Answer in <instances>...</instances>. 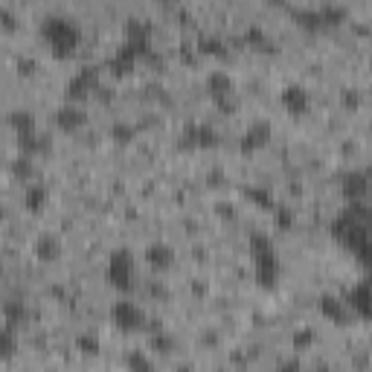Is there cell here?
I'll return each mask as SVG.
<instances>
[{"label": "cell", "instance_id": "obj_1", "mask_svg": "<svg viewBox=\"0 0 372 372\" xmlns=\"http://www.w3.org/2000/svg\"><path fill=\"white\" fill-rule=\"evenodd\" d=\"M332 233L361 265L372 268V215L366 204H349L346 213L332 224Z\"/></svg>", "mask_w": 372, "mask_h": 372}, {"label": "cell", "instance_id": "obj_2", "mask_svg": "<svg viewBox=\"0 0 372 372\" xmlns=\"http://www.w3.org/2000/svg\"><path fill=\"white\" fill-rule=\"evenodd\" d=\"M41 35H44L50 52L56 59H70L81 44V30L73 18L67 15H50L41 23Z\"/></svg>", "mask_w": 372, "mask_h": 372}, {"label": "cell", "instance_id": "obj_3", "mask_svg": "<svg viewBox=\"0 0 372 372\" xmlns=\"http://www.w3.org/2000/svg\"><path fill=\"white\" fill-rule=\"evenodd\" d=\"M251 256H253V268H256V280L262 288H273L280 277V259H277V247L268 236H253L251 239Z\"/></svg>", "mask_w": 372, "mask_h": 372}, {"label": "cell", "instance_id": "obj_4", "mask_svg": "<svg viewBox=\"0 0 372 372\" xmlns=\"http://www.w3.org/2000/svg\"><path fill=\"white\" fill-rule=\"evenodd\" d=\"M108 280L117 291H131L134 288V256L128 251H114L108 259Z\"/></svg>", "mask_w": 372, "mask_h": 372}, {"label": "cell", "instance_id": "obj_5", "mask_svg": "<svg viewBox=\"0 0 372 372\" xmlns=\"http://www.w3.org/2000/svg\"><path fill=\"white\" fill-rule=\"evenodd\" d=\"M346 306L349 311L358 317V320H364V323H372V273L366 280L361 282H355L349 291H346Z\"/></svg>", "mask_w": 372, "mask_h": 372}, {"label": "cell", "instance_id": "obj_6", "mask_svg": "<svg viewBox=\"0 0 372 372\" xmlns=\"http://www.w3.org/2000/svg\"><path fill=\"white\" fill-rule=\"evenodd\" d=\"M111 323L119 332H140L146 326V311L140 306H134L131 300H119L111 306Z\"/></svg>", "mask_w": 372, "mask_h": 372}, {"label": "cell", "instance_id": "obj_7", "mask_svg": "<svg viewBox=\"0 0 372 372\" xmlns=\"http://www.w3.org/2000/svg\"><path fill=\"white\" fill-rule=\"evenodd\" d=\"M99 88V70L96 67H81V70L67 81V88H64V93H67V102H81V99H88V96Z\"/></svg>", "mask_w": 372, "mask_h": 372}, {"label": "cell", "instance_id": "obj_8", "mask_svg": "<svg viewBox=\"0 0 372 372\" xmlns=\"http://www.w3.org/2000/svg\"><path fill=\"white\" fill-rule=\"evenodd\" d=\"M369 189H372L369 172H346L340 181V192L349 204H364L369 198Z\"/></svg>", "mask_w": 372, "mask_h": 372}, {"label": "cell", "instance_id": "obj_9", "mask_svg": "<svg viewBox=\"0 0 372 372\" xmlns=\"http://www.w3.org/2000/svg\"><path fill=\"white\" fill-rule=\"evenodd\" d=\"M280 105H282L285 114L302 117V114L309 111V90L302 88V85H288V88L280 90Z\"/></svg>", "mask_w": 372, "mask_h": 372}, {"label": "cell", "instance_id": "obj_10", "mask_svg": "<svg viewBox=\"0 0 372 372\" xmlns=\"http://www.w3.org/2000/svg\"><path fill=\"white\" fill-rule=\"evenodd\" d=\"M233 90H236V85H233V79H230L224 70H213L210 76H206V93H210L222 108L230 105Z\"/></svg>", "mask_w": 372, "mask_h": 372}, {"label": "cell", "instance_id": "obj_11", "mask_svg": "<svg viewBox=\"0 0 372 372\" xmlns=\"http://www.w3.org/2000/svg\"><path fill=\"white\" fill-rule=\"evenodd\" d=\"M320 314L326 317L329 323H335V326H343V323H349V306H346V300H340L335 294H323L320 297Z\"/></svg>", "mask_w": 372, "mask_h": 372}, {"label": "cell", "instance_id": "obj_12", "mask_svg": "<svg viewBox=\"0 0 372 372\" xmlns=\"http://www.w3.org/2000/svg\"><path fill=\"white\" fill-rule=\"evenodd\" d=\"M271 134H273L271 122L268 119H256L253 126L247 128V134L242 137V151H244V155H253L256 148H262V146L271 140Z\"/></svg>", "mask_w": 372, "mask_h": 372}, {"label": "cell", "instance_id": "obj_13", "mask_svg": "<svg viewBox=\"0 0 372 372\" xmlns=\"http://www.w3.org/2000/svg\"><path fill=\"white\" fill-rule=\"evenodd\" d=\"M56 126L64 131V134H76L79 128H85L88 126V117L81 108H76L73 102H67L64 108H59L56 111Z\"/></svg>", "mask_w": 372, "mask_h": 372}, {"label": "cell", "instance_id": "obj_14", "mask_svg": "<svg viewBox=\"0 0 372 372\" xmlns=\"http://www.w3.org/2000/svg\"><path fill=\"white\" fill-rule=\"evenodd\" d=\"M143 259L148 262V268H155V271H166V268H172V262H175V251H172L169 244L155 242V244H148V247H146Z\"/></svg>", "mask_w": 372, "mask_h": 372}, {"label": "cell", "instance_id": "obj_15", "mask_svg": "<svg viewBox=\"0 0 372 372\" xmlns=\"http://www.w3.org/2000/svg\"><path fill=\"white\" fill-rule=\"evenodd\" d=\"M47 201H50L47 186H41V184H26V186H23L21 204H23L26 213H41V210L47 206Z\"/></svg>", "mask_w": 372, "mask_h": 372}, {"label": "cell", "instance_id": "obj_16", "mask_svg": "<svg viewBox=\"0 0 372 372\" xmlns=\"http://www.w3.org/2000/svg\"><path fill=\"white\" fill-rule=\"evenodd\" d=\"M184 140L192 148H210V146H215V131L210 126H189V131L184 134Z\"/></svg>", "mask_w": 372, "mask_h": 372}, {"label": "cell", "instance_id": "obj_17", "mask_svg": "<svg viewBox=\"0 0 372 372\" xmlns=\"http://www.w3.org/2000/svg\"><path fill=\"white\" fill-rule=\"evenodd\" d=\"M35 256L41 259V262H56L59 256H61V244H59V239L56 236H41L38 242H35Z\"/></svg>", "mask_w": 372, "mask_h": 372}, {"label": "cell", "instance_id": "obj_18", "mask_svg": "<svg viewBox=\"0 0 372 372\" xmlns=\"http://www.w3.org/2000/svg\"><path fill=\"white\" fill-rule=\"evenodd\" d=\"M198 52H201V56L224 59V56H227V47H224L222 38H215V35H201V38H198Z\"/></svg>", "mask_w": 372, "mask_h": 372}, {"label": "cell", "instance_id": "obj_19", "mask_svg": "<svg viewBox=\"0 0 372 372\" xmlns=\"http://www.w3.org/2000/svg\"><path fill=\"white\" fill-rule=\"evenodd\" d=\"M9 126L18 131V137L21 134H32L35 131V117L30 111H12L9 114Z\"/></svg>", "mask_w": 372, "mask_h": 372}, {"label": "cell", "instance_id": "obj_20", "mask_svg": "<svg viewBox=\"0 0 372 372\" xmlns=\"http://www.w3.org/2000/svg\"><path fill=\"white\" fill-rule=\"evenodd\" d=\"M244 195H247V201H251V204H256L259 210H273V206H277V204H273V195L265 186H247Z\"/></svg>", "mask_w": 372, "mask_h": 372}, {"label": "cell", "instance_id": "obj_21", "mask_svg": "<svg viewBox=\"0 0 372 372\" xmlns=\"http://www.w3.org/2000/svg\"><path fill=\"white\" fill-rule=\"evenodd\" d=\"M3 317H6V326H23V320H26L23 302H18V300L3 302Z\"/></svg>", "mask_w": 372, "mask_h": 372}, {"label": "cell", "instance_id": "obj_22", "mask_svg": "<svg viewBox=\"0 0 372 372\" xmlns=\"http://www.w3.org/2000/svg\"><path fill=\"white\" fill-rule=\"evenodd\" d=\"M271 213H273V224H277L280 233H285V230L294 227V213L288 210V206H273Z\"/></svg>", "mask_w": 372, "mask_h": 372}, {"label": "cell", "instance_id": "obj_23", "mask_svg": "<svg viewBox=\"0 0 372 372\" xmlns=\"http://www.w3.org/2000/svg\"><path fill=\"white\" fill-rule=\"evenodd\" d=\"M0 355H3V361H9V358L15 355V326L3 329V337H0Z\"/></svg>", "mask_w": 372, "mask_h": 372}, {"label": "cell", "instance_id": "obj_24", "mask_svg": "<svg viewBox=\"0 0 372 372\" xmlns=\"http://www.w3.org/2000/svg\"><path fill=\"white\" fill-rule=\"evenodd\" d=\"M134 134H137V131H134V126H128V122H117V126L111 128V137H114L117 143H122V146L131 143Z\"/></svg>", "mask_w": 372, "mask_h": 372}, {"label": "cell", "instance_id": "obj_25", "mask_svg": "<svg viewBox=\"0 0 372 372\" xmlns=\"http://www.w3.org/2000/svg\"><path fill=\"white\" fill-rule=\"evenodd\" d=\"M76 349L85 352V355H96V352H99V337H93V335H79V337H76Z\"/></svg>", "mask_w": 372, "mask_h": 372}, {"label": "cell", "instance_id": "obj_26", "mask_svg": "<svg viewBox=\"0 0 372 372\" xmlns=\"http://www.w3.org/2000/svg\"><path fill=\"white\" fill-rule=\"evenodd\" d=\"M126 366H131V369H151L155 364H151L143 352H131V355L126 358Z\"/></svg>", "mask_w": 372, "mask_h": 372}, {"label": "cell", "instance_id": "obj_27", "mask_svg": "<svg viewBox=\"0 0 372 372\" xmlns=\"http://www.w3.org/2000/svg\"><path fill=\"white\" fill-rule=\"evenodd\" d=\"M311 340H314V332H297V335H294V346H297V349H306Z\"/></svg>", "mask_w": 372, "mask_h": 372}, {"label": "cell", "instance_id": "obj_28", "mask_svg": "<svg viewBox=\"0 0 372 372\" xmlns=\"http://www.w3.org/2000/svg\"><path fill=\"white\" fill-rule=\"evenodd\" d=\"M3 26H6V32L15 30V18H12V12H9V9H3Z\"/></svg>", "mask_w": 372, "mask_h": 372}, {"label": "cell", "instance_id": "obj_29", "mask_svg": "<svg viewBox=\"0 0 372 372\" xmlns=\"http://www.w3.org/2000/svg\"><path fill=\"white\" fill-rule=\"evenodd\" d=\"M26 163H30V160H18V166H15V175H18V177L30 175V166H26Z\"/></svg>", "mask_w": 372, "mask_h": 372}, {"label": "cell", "instance_id": "obj_30", "mask_svg": "<svg viewBox=\"0 0 372 372\" xmlns=\"http://www.w3.org/2000/svg\"><path fill=\"white\" fill-rule=\"evenodd\" d=\"M163 3H172V0H163Z\"/></svg>", "mask_w": 372, "mask_h": 372}]
</instances>
